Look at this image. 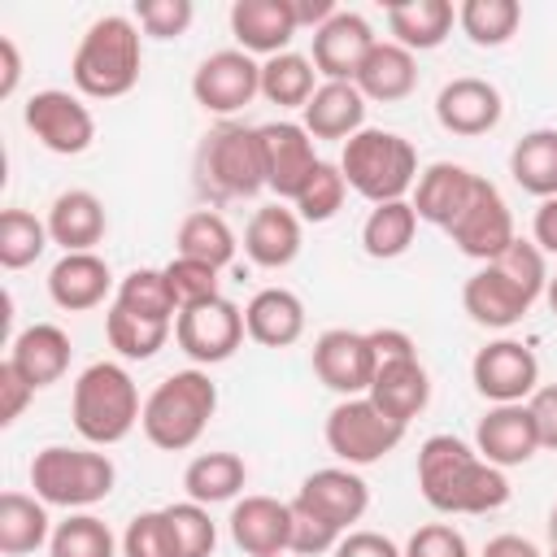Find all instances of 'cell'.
I'll list each match as a JSON object with an SVG mask.
<instances>
[{
  "mask_svg": "<svg viewBox=\"0 0 557 557\" xmlns=\"http://www.w3.org/2000/svg\"><path fill=\"white\" fill-rule=\"evenodd\" d=\"M70 357H74V344H70V335H65L57 322H30V326H22V331L13 335L4 361H9L35 392H44V387H52V383L65 379Z\"/></svg>",
  "mask_w": 557,
  "mask_h": 557,
  "instance_id": "22",
  "label": "cell"
},
{
  "mask_svg": "<svg viewBox=\"0 0 557 557\" xmlns=\"http://www.w3.org/2000/svg\"><path fill=\"white\" fill-rule=\"evenodd\" d=\"M165 522H170V535H174V557H213L218 522L209 518L205 505L174 500V505H165Z\"/></svg>",
  "mask_w": 557,
  "mask_h": 557,
  "instance_id": "45",
  "label": "cell"
},
{
  "mask_svg": "<svg viewBox=\"0 0 557 557\" xmlns=\"http://www.w3.org/2000/svg\"><path fill=\"white\" fill-rule=\"evenodd\" d=\"M48 244H52L48 222L35 218L30 209H4V213H0V265H4V270H26V265H35Z\"/></svg>",
  "mask_w": 557,
  "mask_h": 557,
  "instance_id": "42",
  "label": "cell"
},
{
  "mask_svg": "<svg viewBox=\"0 0 557 557\" xmlns=\"http://www.w3.org/2000/svg\"><path fill=\"white\" fill-rule=\"evenodd\" d=\"M522 4L518 0H461L457 4V26L474 48H500L518 35Z\"/></svg>",
  "mask_w": 557,
  "mask_h": 557,
  "instance_id": "40",
  "label": "cell"
},
{
  "mask_svg": "<svg viewBox=\"0 0 557 557\" xmlns=\"http://www.w3.org/2000/svg\"><path fill=\"white\" fill-rule=\"evenodd\" d=\"M117 483V466L109 453L100 448H70V444H48L35 453L30 461V487L44 505H57V509H91L100 505Z\"/></svg>",
  "mask_w": 557,
  "mask_h": 557,
  "instance_id": "7",
  "label": "cell"
},
{
  "mask_svg": "<svg viewBox=\"0 0 557 557\" xmlns=\"http://www.w3.org/2000/svg\"><path fill=\"white\" fill-rule=\"evenodd\" d=\"M548 540H553V544H557V505H553V509H548Z\"/></svg>",
  "mask_w": 557,
  "mask_h": 557,
  "instance_id": "58",
  "label": "cell"
},
{
  "mask_svg": "<svg viewBox=\"0 0 557 557\" xmlns=\"http://www.w3.org/2000/svg\"><path fill=\"white\" fill-rule=\"evenodd\" d=\"M113 292V270L100 252H61L48 270V296L65 313H87Z\"/></svg>",
  "mask_w": 557,
  "mask_h": 557,
  "instance_id": "24",
  "label": "cell"
},
{
  "mask_svg": "<svg viewBox=\"0 0 557 557\" xmlns=\"http://www.w3.org/2000/svg\"><path fill=\"white\" fill-rule=\"evenodd\" d=\"M300 126L318 139H339L348 144L357 131H366V96L357 83H318L313 100L300 109Z\"/></svg>",
  "mask_w": 557,
  "mask_h": 557,
  "instance_id": "29",
  "label": "cell"
},
{
  "mask_svg": "<svg viewBox=\"0 0 557 557\" xmlns=\"http://www.w3.org/2000/svg\"><path fill=\"white\" fill-rule=\"evenodd\" d=\"M139 70H144V35L131 13L96 17L70 57V78L83 100L126 96L139 83Z\"/></svg>",
  "mask_w": 557,
  "mask_h": 557,
  "instance_id": "3",
  "label": "cell"
},
{
  "mask_svg": "<svg viewBox=\"0 0 557 557\" xmlns=\"http://www.w3.org/2000/svg\"><path fill=\"white\" fill-rule=\"evenodd\" d=\"M470 383L492 405H527L531 392L540 387V357L531 352V344L500 335L474 352Z\"/></svg>",
  "mask_w": 557,
  "mask_h": 557,
  "instance_id": "12",
  "label": "cell"
},
{
  "mask_svg": "<svg viewBox=\"0 0 557 557\" xmlns=\"http://www.w3.org/2000/svg\"><path fill=\"white\" fill-rule=\"evenodd\" d=\"M331 557H405V548L383 531H348Z\"/></svg>",
  "mask_w": 557,
  "mask_h": 557,
  "instance_id": "53",
  "label": "cell"
},
{
  "mask_svg": "<svg viewBox=\"0 0 557 557\" xmlns=\"http://www.w3.org/2000/svg\"><path fill=\"white\" fill-rule=\"evenodd\" d=\"M22 122L26 131L57 157H78L91 148L96 139V117L83 104L78 91H61V87H44L22 104Z\"/></svg>",
  "mask_w": 557,
  "mask_h": 557,
  "instance_id": "11",
  "label": "cell"
},
{
  "mask_svg": "<svg viewBox=\"0 0 557 557\" xmlns=\"http://www.w3.org/2000/svg\"><path fill=\"white\" fill-rule=\"evenodd\" d=\"M226 531L244 557H283L292 544V505L278 496H239L231 500Z\"/></svg>",
  "mask_w": 557,
  "mask_h": 557,
  "instance_id": "18",
  "label": "cell"
},
{
  "mask_svg": "<svg viewBox=\"0 0 557 557\" xmlns=\"http://www.w3.org/2000/svg\"><path fill=\"white\" fill-rule=\"evenodd\" d=\"M52 518L48 505L35 492H4L0 496V553L4 557H26L52 540Z\"/></svg>",
  "mask_w": 557,
  "mask_h": 557,
  "instance_id": "33",
  "label": "cell"
},
{
  "mask_svg": "<svg viewBox=\"0 0 557 557\" xmlns=\"http://www.w3.org/2000/svg\"><path fill=\"white\" fill-rule=\"evenodd\" d=\"M474 448L483 461L513 470L527 466L540 453V435H535V418L527 405H492L479 426H474Z\"/></svg>",
  "mask_w": 557,
  "mask_h": 557,
  "instance_id": "21",
  "label": "cell"
},
{
  "mask_svg": "<svg viewBox=\"0 0 557 557\" xmlns=\"http://www.w3.org/2000/svg\"><path fill=\"white\" fill-rule=\"evenodd\" d=\"M287 505H292V544H287V553H296V557L335 553V544L344 540V531H339L335 522H326L322 513H313L309 505H300L296 496H292Z\"/></svg>",
  "mask_w": 557,
  "mask_h": 557,
  "instance_id": "47",
  "label": "cell"
},
{
  "mask_svg": "<svg viewBox=\"0 0 557 557\" xmlns=\"http://www.w3.org/2000/svg\"><path fill=\"white\" fill-rule=\"evenodd\" d=\"M544 557H557V544H553V548H548V553H544Z\"/></svg>",
  "mask_w": 557,
  "mask_h": 557,
  "instance_id": "59",
  "label": "cell"
},
{
  "mask_svg": "<svg viewBox=\"0 0 557 557\" xmlns=\"http://www.w3.org/2000/svg\"><path fill=\"white\" fill-rule=\"evenodd\" d=\"M374 44H379V39H374V26H370L361 13L339 9L326 26L313 30V52H309V61H313V70L322 74V83H352Z\"/></svg>",
  "mask_w": 557,
  "mask_h": 557,
  "instance_id": "19",
  "label": "cell"
},
{
  "mask_svg": "<svg viewBox=\"0 0 557 557\" xmlns=\"http://www.w3.org/2000/svg\"><path fill=\"white\" fill-rule=\"evenodd\" d=\"M244 483H248V466H244V457L239 453H200V457H191L187 461V470H183V492H187V500H196V505H222V500H239V492H244Z\"/></svg>",
  "mask_w": 557,
  "mask_h": 557,
  "instance_id": "34",
  "label": "cell"
},
{
  "mask_svg": "<svg viewBox=\"0 0 557 557\" xmlns=\"http://www.w3.org/2000/svg\"><path fill=\"white\" fill-rule=\"evenodd\" d=\"M174 248H178V257H191V261H205V265L222 270V265L235 261V248H239V244H235L231 222H226L218 209H196V213H187V218L178 222Z\"/></svg>",
  "mask_w": 557,
  "mask_h": 557,
  "instance_id": "37",
  "label": "cell"
},
{
  "mask_svg": "<svg viewBox=\"0 0 557 557\" xmlns=\"http://www.w3.org/2000/svg\"><path fill=\"white\" fill-rule=\"evenodd\" d=\"M122 557H174V535L165 509H144L122 531Z\"/></svg>",
  "mask_w": 557,
  "mask_h": 557,
  "instance_id": "48",
  "label": "cell"
},
{
  "mask_svg": "<svg viewBox=\"0 0 557 557\" xmlns=\"http://www.w3.org/2000/svg\"><path fill=\"white\" fill-rule=\"evenodd\" d=\"M405 557H470V544L453 522H426L405 540Z\"/></svg>",
  "mask_w": 557,
  "mask_h": 557,
  "instance_id": "50",
  "label": "cell"
},
{
  "mask_svg": "<svg viewBox=\"0 0 557 557\" xmlns=\"http://www.w3.org/2000/svg\"><path fill=\"white\" fill-rule=\"evenodd\" d=\"M479 174L457 165V161H431L418 183H413V209H418V222H431L440 231L453 226V218L466 209L470 191H474Z\"/></svg>",
  "mask_w": 557,
  "mask_h": 557,
  "instance_id": "28",
  "label": "cell"
},
{
  "mask_svg": "<svg viewBox=\"0 0 557 557\" xmlns=\"http://www.w3.org/2000/svg\"><path fill=\"white\" fill-rule=\"evenodd\" d=\"M509 174L527 196L553 200L557 196V126L527 131L509 152Z\"/></svg>",
  "mask_w": 557,
  "mask_h": 557,
  "instance_id": "35",
  "label": "cell"
},
{
  "mask_svg": "<svg viewBox=\"0 0 557 557\" xmlns=\"http://www.w3.org/2000/svg\"><path fill=\"white\" fill-rule=\"evenodd\" d=\"M30 400H35V387L9 361H0V426H13Z\"/></svg>",
  "mask_w": 557,
  "mask_h": 557,
  "instance_id": "51",
  "label": "cell"
},
{
  "mask_svg": "<svg viewBox=\"0 0 557 557\" xmlns=\"http://www.w3.org/2000/svg\"><path fill=\"white\" fill-rule=\"evenodd\" d=\"M113 305L139 313V318H152V322H174L178 318V305L170 296V283H165V270H152V265H139L131 270L117 292H113Z\"/></svg>",
  "mask_w": 557,
  "mask_h": 557,
  "instance_id": "43",
  "label": "cell"
},
{
  "mask_svg": "<svg viewBox=\"0 0 557 557\" xmlns=\"http://www.w3.org/2000/svg\"><path fill=\"white\" fill-rule=\"evenodd\" d=\"M48 235L61 252H96V244L109 231V213L104 200L87 187H70L48 205Z\"/></svg>",
  "mask_w": 557,
  "mask_h": 557,
  "instance_id": "27",
  "label": "cell"
},
{
  "mask_svg": "<svg viewBox=\"0 0 557 557\" xmlns=\"http://www.w3.org/2000/svg\"><path fill=\"white\" fill-rule=\"evenodd\" d=\"M531 235H535V248L544 257H557V196L553 200H540L535 222H531Z\"/></svg>",
  "mask_w": 557,
  "mask_h": 557,
  "instance_id": "54",
  "label": "cell"
},
{
  "mask_svg": "<svg viewBox=\"0 0 557 557\" xmlns=\"http://www.w3.org/2000/svg\"><path fill=\"white\" fill-rule=\"evenodd\" d=\"M248 326H244V309L226 296H213L205 305H191L174 318V344L205 370V366H222L239 352Z\"/></svg>",
  "mask_w": 557,
  "mask_h": 557,
  "instance_id": "10",
  "label": "cell"
},
{
  "mask_svg": "<svg viewBox=\"0 0 557 557\" xmlns=\"http://www.w3.org/2000/svg\"><path fill=\"white\" fill-rule=\"evenodd\" d=\"M544 300H548V309L557 313V270L548 274V287H544Z\"/></svg>",
  "mask_w": 557,
  "mask_h": 557,
  "instance_id": "57",
  "label": "cell"
},
{
  "mask_svg": "<svg viewBox=\"0 0 557 557\" xmlns=\"http://www.w3.org/2000/svg\"><path fill=\"white\" fill-rule=\"evenodd\" d=\"M344 196H348V178H344L339 161H318V170L296 191L292 209L300 222H331L344 209Z\"/></svg>",
  "mask_w": 557,
  "mask_h": 557,
  "instance_id": "44",
  "label": "cell"
},
{
  "mask_svg": "<svg viewBox=\"0 0 557 557\" xmlns=\"http://www.w3.org/2000/svg\"><path fill=\"white\" fill-rule=\"evenodd\" d=\"M174 335V322H152V318H139L122 305H109L104 309V339L109 348H117V357L126 361H148L165 348V339Z\"/></svg>",
  "mask_w": 557,
  "mask_h": 557,
  "instance_id": "39",
  "label": "cell"
},
{
  "mask_svg": "<svg viewBox=\"0 0 557 557\" xmlns=\"http://www.w3.org/2000/svg\"><path fill=\"white\" fill-rule=\"evenodd\" d=\"M366 396H370L392 422L409 426V422L431 405V374H426V366L418 361V352H409V357H387V361H379L374 383H370Z\"/></svg>",
  "mask_w": 557,
  "mask_h": 557,
  "instance_id": "25",
  "label": "cell"
},
{
  "mask_svg": "<svg viewBox=\"0 0 557 557\" xmlns=\"http://www.w3.org/2000/svg\"><path fill=\"white\" fill-rule=\"evenodd\" d=\"M500 117H505L500 87L487 83V78H479V74H461V78L444 83L440 96H435V122H440L448 135L474 139V135L496 131Z\"/></svg>",
  "mask_w": 557,
  "mask_h": 557,
  "instance_id": "17",
  "label": "cell"
},
{
  "mask_svg": "<svg viewBox=\"0 0 557 557\" xmlns=\"http://www.w3.org/2000/svg\"><path fill=\"white\" fill-rule=\"evenodd\" d=\"M161 270H165V283H170V296H174L178 313L191 309V305H205V300L222 296V292H218V287H222V278H218L222 270H213V265H205V261L174 257V261H165Z\"/></svg>",
  "mask_w": 557,
  "mask_h": 557,
  "instance_id": "46",
  "label": "cell"
},
{
  "mask_svg": "<svg viewBox=\"0 0 557 557\" xmlns=\"http://www.w3.org/2000/svg\"><path fill=\"white\" fill-rule=\"evenodd\" d=\"M22 83V52L9 35H0V100H9Z\"/></svg>",
  "mask_w": 557,
  "mask_h": 557,
  "instance_id": "55",
  "label": "cell"
},
{
  "mask_svg": "<svg viewBox=\"0 0 557 557\" xmlns=\"http://www.w3.org/2000/svg\"><path fill=\"white\" fill-rule=\"evenodd\" d=\"M448 239L457 244L461 257H470V261H479V265L496 261V257L518 239V235H513V213H509V205H505V196L496 191L492 178L479 174V183H474L466 209H461V213L453 218V226H448Z\"/></svg>",
  "mask_w": 557,
  "mask_h": 557,
  "instance_id": "13",
  "label": "cell"
},
{
  "mask_svg": "<svg viewBox=\"0 0 557 557\" xmlns=\"http://www.w3.org/2000/svg\"><path fill=\"white\" fill-rule=\"evenodd\" d=\"M418 235V209L413 200H387V205H374L361 222V248L366 257L374 261H396L409 252Z\"/></svg>",
  "mask_w": 557,
  "mask_h": 557,
  "instance_id": "36",
  "label": "cell"
},
{
  "mask_svg": "<svg viewBox=\"0 0 557 557\" xmlns=\"http://www.w3.org/2000/svg\"><path fill=\"white\" fill-rule=\"evenodd\" d=\"M300 244H305V222L296 218V209H287L283 200L274 205H261L248 226H244V252L252 265L261 270H283L300 257Z\"/></svg>",
  "mask_w": 557,
  "mask_h": 557,
  "instance_id": "26",
  "label": "cell"
},
{
  "mask_svg": "<svg viewBox=\"0 0 557 557\" xmlns=\"http://www.w3.org/2000/svg\"><path fill=\"white\" fill-rule=\"evenodd\" d=\"M352 83H357V91L366 100L396 104V100H405L418 87V57L409 48H400L396 39H379L370 48V57L361 61V70H357Z\"/></svg>",
  "mask_w": 557,
  "mask_h": 557,
  "instance_id": "31",
  "label": "cell"
},
{
  "mask_svg": "<svg viewBox=\"0 0 557 557\" xmlns=\"http://www.w3.org/2000/svg\"><path fill=\"white\" fill-rule=\"evenodd\" d=\"M213 413H218V383L209 379V370L191 366V370L165 374L148 392L139 431L161 453H187L191 444H200Z\"/></svg>",
  "mask_w": 557,
  "mask_h": 557,
  "instance_id": "4",
  "label": "cell"
},
{
  "mask_svg": "<svg viewBox=\"0 0 557 557\" xmlns=\"http://www.w3.org/2000/svg\"><path fill=\"white\" fill-rule=\"evenodd\" d=\"M548 287V257L535 239H513L496 261L479 265L461 287V309L487 331L518 326Z\"/></svg>",
  "mask_w": 557,
  "mask_h": 557,
  "instance_id": "2",
  "label": "cell"
},
{
  "mask_svg": "<svg viewBox=\"0 0 557 557\" xmlns=\"http://www.w3.org/2000/svg\"><path fill=\"white\" fill-rule=\"evenodd\" d=\"M191 96L205 113L231 122V113H239L244 104H252V96H261V65L244 48H218L196 65Z\"/></svg>",
  "mask_w": 557,
  "mask_h": 557,
  "instance_id": "14",
  "label": "cell"
},
{
  "mask_svg": "<svg viewBox=\"0 0 557 557\" xmlns=\"http://www.w3.org/2000/svg\"><path fill=\"white\" fill-rule=\"evenodd\" d=\"M531 418H535V435H540V448H553L557 453V383H540L527 400Z\"/></svg>",
  "mask_w": 557,
  "mask_h": 557,
  "instance_id": "52",
  "label": "cell"
},
{
  "mask_svg": "<svg viewBox=\"0 0 557 557\" xmlns=\"http://www.w3.org/2000/svg\"><path fill=\"white\" fill-rule=\"evenodd\" d=\"M309 366L318 374L322 387H331L339 400H352V396H366L370 383H374V348H370V335L366 331H348V326H331L313 339V352H309Z\"/></svg>",
  "mask_w": 557,
  "mask_h": 557,
  "instance_id": "15",
  "label": "cell"
},
{
  "mask_svg": "<svg viewBox=\"0 0 557 557\" xmlns=\"http://www.w3.org/2000/svg\"><path fill=\"white\" fill-rule=\"evenodd\" d=\"M196 174H200V187L213 191L218 200H248V196H257L265 187L257 126L218 122L205 135L200 152H196Z\"/></svg>",
  "mask_w": 557,
  "mask_h": 557,
  "instance_id": "8",
  "label": "cell"
},
{
  "mask_svg": "<svg viewBox=\"0 0 557 557\" xmlns=\"http://www.w3.org/2000/svg\"><path fill=\"white\" fill-rule=\"evenodd\" d=\"M131 17L139 22V30L148 39H178V35H187L196 4L191 0H139Z\"/></svg>",
  "mask_w": 557,
  "mask_h": 557,
  "instance_id": "49",
  "label": "cell"
},
{
  "mask_svg": "<svg viewBox=\"0 0 557 557\" xmlns=\"http://www.w3.org/2000/svg\"><path fill=\"white\" fill-rule=\"evenodd\" d=\"M70 418H74V431L91 448L122 444L144 418V400H139V387H135L131 370L117 366V361H91L74 379Z\"/></svg>",
  "mask_w": 557,
  "mask_h": 557,
  "instance_id": "5",
  "label": "cell"
},
{
  "mask_svg": "<svg viewBox=\"0 0 557 557\" xmlns=\"http://www.w3.org/2000/svg\"><path fill=\"white\" fill-rule=\"evenodd\" d=\"M261 139V165H265V187L278 200H296V191L305 187V178L318 170V152H313V135L300 122H265L257 126Z\"/></svg>",
  "mask_w": 557,
  "mask_h": 557,
  "instance_id": "16",
  "label": "cell"
},
{
  "mask_svg": "<svg viewBox=\"0 0 557 557\" xmlns=\"http://www.w3.org/2000/svg\"><path fill=\"white\" fill-rule=\"evenodd\" d=\"M322 435H326V448H331L344 466L361 470V466H374V461H383L387 453H396V444L405 440V426L392 422L370 396H352V400H339V405L326 413Z\"/></svg>",
  "mask_w": 557,
  "mask_h": 557,
  "instance_id": "9",
  "label": "cell"
},
{
  "mask_svg": "<svg viewBox=\"0 0 557 557\" xmlns=\"http://www.w3.org/2000/svg\"><path fill=\"white\" fill-rule=\"evenodd\" d=\"M479 557H544L527 535H513V531H505V535H492L487 544H483V553Z\"/></svg>",
  "mask_w": 557,
  "mask_h": 557,
  "instance_id": "56",
  "label": "cell"
},
{
  "mask_svg": "<svg viewBox=\"0 0 557 557\" xmlns=\"http://www.w3.org/2000/svg\"><path fill=\"white\" fill-rule=\"evenodd\" d=\"M313 78H318L313 61L292 52V48L261 61V96L270 104H278V109H305L313 100V91H318Z\"/></svg>",
  "mask_w": 557,
  "mask_h": 557,
  "instance_id": "38",
  "label": "cell"
},
{
  "mask_svg": "<svg viewBox=\"0 0 557 557\" xmlns=\"http://www.w3.org/2000/svg\"><path fill=\"white\" fill-rule=\"evenodd\" d=\"M292 0H235L231 4V35L248 57H278L296 39Z\"/></svg>",
  "mask_w": 557,
  "mask_h": 557,
  "instance_id": "23",
  "label": "cell"
},
{
  "mask_svg": "<svg viewBox=\"0 0 557 557\" xmlns=\"http://www.w3.org/2000/svg\"><path fill=\"white\" fill-rule=\"evenodd\" d=\"M457 26V9L448 0H396L387 4V30L409 52L440 48Z\"/></svg>",
  "mask_w": 557,
  "mask_h": 557,
  "instance_id": "32",
  "label": "cell"
},
{
  "mask_svg": "<svg viewBox=\"0 0 557 557\" xmlns=\"http://www.w3.org/2000/svg\"><path fill=\"white\" fill-rule=\"evenodd\" d=\"M339 170L348 178V187L357 196H366L370 205H387V200H405L418 183V148L400 135V131H383V126H366L357 131L344 152H339Z\"/></svg>",
  "mask_w": 557,
  "mask_h": 557,
  "instance_id": "6",
  "label": "cell"
},
{
  "mask_svg": "<svg viewBox=\"0 0 557 557\" xmlns=\"http://www.w3.org/2000/svg\"><path fill=\"white\" fill-rule=\"evenodd\" d=\"M244 326L261 348H292L305 335V300L292 287H261L244 305Z\"/></svg>",
  "mask_w": 557,
  "mask_h": 557,
  "instance_id": "30",
  "label": "cell"
},
{
  "mask_svg": "<svg viewBox=\"0 0 557 557\" xmlns=\"http://www.w3.org/2000/svg\"><path fill=\"white\" fill-rule=\"evenodd\" d=\"M418 492L435 513H492L509 500V479L474 444L440 431L418 448Z\"/></svg>",
  "mask_w": 557,
  "mask_h": 557,
  "instance_id": "1",
  "label": "cell"
},
{
  "mask_svg": "<svg viewBox=\"0 0 557 557\" xmlns=\"http://www.w3.org/2000/svg\"><path fill=\"white\" fill-rule=\"evenodd\" d=\"M296 500L309 505L313 513H322L326 522H335L348 535V527L361 522L366 509H370V483L352 466H322V470L300 479Z\"/></svg>",
  "mask_w": 557,
  "mask_h": 557,
  "instance_id": "20",
  "label": "cell"
},
{
  "mask_svg": "<svg viewBox=\"0 0 557 557\" xmlns=\"http://www.w3.org/2000/svg\"><path fill=\"white\" fill-rule=\"evenodd\" d=\"M117 548H122V540H113L109 522L87 509L57 522L52 540H48V557H117Z\"/></svg>",
  "mask_w": 557,
  "mask_h": 557,
  "instance_id": "41",
  "label": "cell"
}]
</instances>
